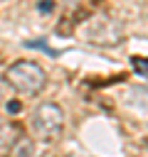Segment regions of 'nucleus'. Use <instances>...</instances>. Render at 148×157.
Returning <instances> with one entry per match:
<instances>
[{
	"label": "nucleus",
	"mask_w": 148,
	"mask_h": 157,
	"mask_svg": "<svg viewBox=\"0 0 148 157\" xmlns=\"http://www.w3.org/2000/svg\"><path fill=\"white\" fill-rule=\"evenodd\" d=\"M5 81L17 93L37 96L44 88V83H47V74H44V69L37 61H15L5 71Z\"/></svg>",
	"instance_id": "1"
},
{
	"label": "nucleus",
	"mask_w": 148,
	"mask_h": 157,
	"mask_svg": "<svg viewBox=\"0 0 148 157\" xmlns=\"http://www.w3.org/2000/svg\"><path fill=\"white\" fill-rule=\"evenodd\" d=\"M64 130V110L57 103H39L32 113V132L42 142H54Z\"/></svg>",
	"instance_id": "2"
},
{
	"label": "nucleus",
	"mask_w": 148,
	"mask_h": 157,
	"mask_svg": "<svg viewBox=\"0 0 148 157\" xmlns=\"http://www.w3.org/2000/svg\"><path fill=\"white\" fill-rule=\"evenodd\" d=\"M37 147L32 142V137H15V142L10 145V157H35Z\"/></svg>",
	"instance_id": "3"
},
{
	"label": "nucleus",
	"mask_w": 148,
	"mask_h": 157,
	"mask_svg": "<svg viewBox=\"0 0 148 157\" xmlns=\"http://www.w3.org/2000/svg\"><path fill=\"white\" fill-rule=\"evenodd\" d=\"M12 142H15V128L7 120H0V150L2 147H10Z\"/></svg>",
	"instance_id": "4"
},
{
	"label": "nucleus",
	"mask_w": 148,
	"mask_h": 157,
	"mask_svg": "<svg viewBox=\"0 0 148 157\" xmlns=\"http://www.w3.org/2000/svg\"><path fill=\"white\" fill-rule=\"evenodd\" d=\"M133 69H136L141 76L148 78V59H143V56H133Z\"/></svg>",
	"instance_id": "5"
},
{
	"label": "nucleus",
	"mask_w": 148,
	"mask_h": 157,
	"mask_svg": "<svg viewBox=\"0 0 148 157\" xmlns=\"http://www.w3.org/2000/svg\"><path fill=\"white\" fill-rule=\"evenodd\" d=\"M37 7H39V12H52V10H54V2H52V0H42Z\"/></svg>",
	"instance_id": "6"
},
{
	"label": "nucleus",
	"mask_w": 148,
	"mask_h": 157,
	"mask_svg": "<svg viewBox=\"0 0 148 157\" xmlns=\"http://www.w3.org/2000/svg\"><path fill=\"white\" fill-rule=\"evenodd\" d=\"M5 108H7V113H12V115H15V113H20V108H22V105H20V101H7V105H5Z\"/></svg>",
	"instance_id": "7"
},
{
	"label": "nucleus",
	"mask_w": 148,
	"mask_h": 157,
	"mask_svg": "<svg viewBox=\"0 0 148 157\" xmlns=\"http://www.w3.org/2000/svg\"><path fill=\"white\" fill-rule=\"evenodd\" d=\"M0 103H2V88H0Z\"/></svg>",
	"instance_id": "8"
}]
</instances>
